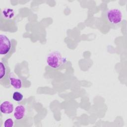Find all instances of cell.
Returning a JSON list of instances; mask_svg holds the SVG:
<instances>
[{
    "label": "cell",
    "instance_id": "1",
    "mask_svg": "<svg viewBox=\"0 0 127 127\" xmlns=\"http://www.w3.org/2000/svg\"><path fill=\"white\" fill-rule=\"evenodd\" d=\"M65 61L61 54L58 51H53L47 56L46 62L47 64L51 68L57 69L60 67Z\"/></svg>",
    "mask_w": 127,
    "mask_h": 127
},
{
    "label": "cell",
    "instance_id": "2",
    "mask_svg": "<svg viewBox=\"0 0 127 127\" xmlns=\"http://www.w3.org/2000/svg\"><path fill=\"white\" fill-rule=\"evenodd\" d=\"M105 17L108 23L112 26L119 25L123 20V14L121 11L117 8L107 10Z\"/></svg>",
    "mask_w": 127,
    "mask_h": 127
},
{
    "label": "cell",
    "instance_id": "3",
    "mask_svg": "<svg viewBox=\"0 0 127 127\" xmlns=\"http://www.w3.org/2000/svg\"><path fill=\"white\" fill-rule=\"evenodd\" d=\"M11 42L8 38L4 34L0 35V54L6 55L10 50Z\"/></svg>",
    "mask_w": 127,
    "mask_h": 127
},
{
    "label": "cell",
    "instance_id": "4",
    "mask_svg": "<svg viewBox=\"0 0 127 127\" xmlns=\"http://www.w3.org/2000/svg\"><path fill=\"white\" fill-rule=\"evenodd\" d=\"M27 110L26 107L22 105L17 106L14 110L13 116L14 118L18 121L23 119L26 115Z\"/></svg>",
    "mask_w": 127,
    "mask_h": 127
},
{
    "label": "cell",
    "instance_id": "5",
    "mask_svg": "<svg viewBox=\"0 0 127 127\" xmlns=\"http://www.w3.org/2000/svg\"><path fill=\"white\" fill-rule=\"evenodd\" d=\"M1 113L4 114H10L14 111V106L10 102L5 101L2 102L0 105Z\"/></svg>",
    "mask_w": 127,
    "mask_h": 127
},
{
    "label": "cell",
    "instance_id": "6",
    "mask_svg": "<svg viewBox=\"0 0 127 127\" xmlns=\"http://www.w3.org/2000/svg\"><path fill=\"white\" fill-rule=\"evenodd\" d=\"M8 68L7 65L5 64L0 61V82L2 81L4 79H5L7 76L9 77L10 74L8 73Z\"/></svg>",
    "mask_w": 127,
    "mask_h": 127
},
{
    "label": "cell",
    "instance_id": "7",
    "mask_svg": "<svg viewBox=\"0 0 127 127\" xmlns=\"http://www.w3.org/2000/svg\"><path fill=\"white\" fill-rule=\"evenodd\" d=\"M9 81L11 85L14 88L19 89L22 87V83L21 80L17 77L10 75L9 77Z\"/></svg>",
    "mask_w": 127,
    "mask_h": 127
},
{
    "label": "cell",
    "instance_id": "8",
    "mask_svg": "<svg viewBox=\"0 0 127 127\" xmlns=\"http://www.w3.org/2000/svg\"><path fill=\"white\" fill-rule=\"evenodd\" d=\"M15 15V11L13 9L5 8L1 11V16L5 19L10 20L12 19Z\"/></svg>",
    "mask_w": 127,
    "mask_h": 127
},
{
    "label": "cell",
    "instance_id": "9",
    "mask_svg": "<svg viewBox=\"0 0 127 127\" xmlns=\"http://www.w3.org/2000/svg\"><path fill=\"white\" fill-rule=\"evenodd\" d=\"M23 98V94L19 92H14L12 95V99L14 101L19 102H21Z\"/></svg>",
    "mask_w": 127,
    "mask_h": 127
},
{
    "label": "cell",
    "instance_id": "10",
    "mask_svg": "<svg viewBox=\"0 0 127 127\" xmlns=\"http://www.w3.org/2000/svg\"><path fill=\"white\" fill-rule=\"evenodd\" d=\"M13 121L11 118H8L6 119L4 122V127H12L13 126Z\"/></svg>",
    "mask_w": 127,
    "mask_h": 127
}]
</instances>
